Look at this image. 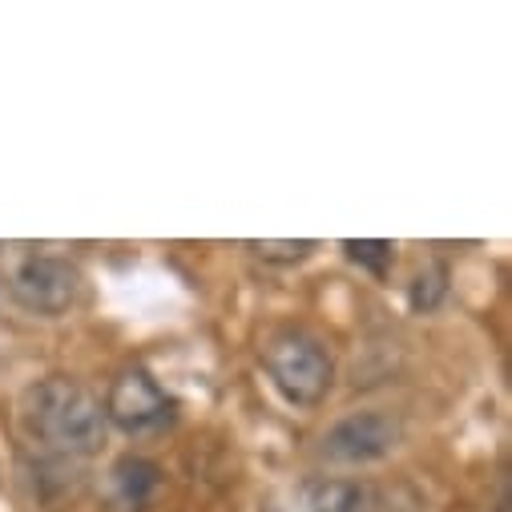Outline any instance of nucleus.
Wrapping results in <instances>:
<instances>
[{
    "label": "nucleus",
    "instance_id": "nucleus-1",
    "mask_svg": "<svg viewBox=\"0 0 512 512\" xmlns=\"http://www.w3.org/2000/svg\"><path fill=\"white\" fill-rule=\"evenodd\" d=\"M21 432L57 456H93L105 444V408L77 379L53 375L21 396Z\"/></svg>",
    "mask_w": 512,
    "mask_h": 512
},
{
    "label": "nucleus",
    "instance_id": "nucleus-2",
    "mask_svg": "<svg viewBox=\"0 0 512 512\" xmlns=\"http://www.w3.org/2000/svg\"><path fill=\"white\" fill-rule=\"evenodd\" d=\"M267 375L275 379V388L291 400V404H319L331 392V379H335V363L327 355V347L303 331H283L267 343L263 351Z\"/></svg>",
    "mask_w": 512,
    "mask_h": 512
},
{
    "label": "nucleus",
    "instance_id": "nucleus-3",
    "mask_svg": "<svg viewBox=\"0 0 512 512\" xmlns=\"http://www.w3.org/2000/svg\"><path fill=\"white\" fill-rule=\"evenodd\" d=\"M5 287L33 315H61L77 299V271L65 259H57V254L17 250L9 254Z\"/></svg>",
    "mask_w": 512,
    "mask_h": 512
},
{
    "label": "nucleus",
    "instance_id": "nucleus-4",
    "mask_svg": "<svg viewBox=\"0 0 512 512\" xmlns=\"http://www.w3.org/2000/svg\"><path fill=\"white\" fill-rule=\"evenodd\" d=\"M101 408H105V420H113L130 436H146V432H158L170 424V400L154 383V375H146L142 367L121 371L109 383V396Z\"/></svg>",
    "mask_w": 512,
    "mask_h": 512
},
{
    "label": "nucleus",
    "instance_id": "nucleus-5",
    "mask_svg": "<svg viewBox=\"0 0 512 512\" xmlns=\"http://www.w3.org/2000/svg\"><path fill=\"white\" fill-rule=\"evenodd\" d=\"M400 444V420L392 412H355L327 428L323 436V456L339 464H371L392 456Z\"/></svg>",
    "mask_w": 512,
    "mask_h": 512
},
{
    "label": "nucleus",
    "instance_id": "nucleus-6",
    "mask_svg": "<svg viewBox=\"0 0 512 512\" xmlns=\"http://www.w3.org/2000/svg\"><path fill=\"white\" fill-rule=\"evenodd\" d=\"M371 492L355 480H315L307 488V512H367Z\"/></svg>",
    "mask_w": 512,
    "mask_h": 512
},
{
    "label": "nucleus",
    "instance_id": "nucleus-7",
    "mask_svg": "<svg viewBox=\"0 0 512 512\" xmlns=\"http://www.w3.org/2000/svg\"><path fill=\"white\" fill-rule=\"evenodd\" d=\"M113 488H117V496L130 504V508H138V504H146V496L158 488V468L150 464V460H121L117 468H113Z\"/></svg>",
    "mask_w": 512,
    "mask_h": 512
},
{
    "label": "nucleus",
    "instance_id": "nucleus-8",
    "mask_svg": "<svg viewBox=\"0 0 512 512\" xmlns=\"http://www.w3.org/2000/svg\"><path fill=\"white\" fill-rule=\"evenodd\" d=\"M343 250H347V259H351V263H359V267L383 275V271L392 267V250H396V246H392L388 238H359V242L347 238Z\"/></svg>",
    "mask_w": 512,
    "mask_h": 512
},
{
    "label": "nucleus",
    "instance_id": "nucleus-9",
    "mask_svg": "<svg viewBox=\"0 0 512 512\" xmlns=\"http://www.w3.org/2000/svg\"><path fill=\"white\" fill-rule=\"evenodd\" d=\"M246 250H254L263 263H303L307 254L315 250V242L311 238H299V242H291V238H283V242H275V238H250Z\"/></svg>",
    "mask_w": 512,
    "mask_h": 512
},
{
    "label": "nucleus",
    "instance_id": "nucleus-10",
    "mask_svg": "<svg viewBox=\"0 0 512 512\" xmlns=\"http://www.w3.org/2000/svg\"><path fill=\"white\" fill-rule=\"evenodd\" d=\"M444 279H448L444 267H428L424 275H416V283H412V307L416 311H432L444 299V291H448Z\"/></svg>",
    "mask_w": 512,
    "mask_h": 512
},
{
    "label": "nucleus",
    "instance_id": "nucleus-11",
    "mask_svg": "<svg viewBox=\"0 0 512 512\" xmlns=\"http://www.w3.org/2000/svg\"><path fill=\"white\" fill-rule=\"evenodd\" d=\"M500 512H508V504H500Z\"/></svg>",
    "mask_w": 512,
    "mask_h": 512
},
{
    "label": "nucleus",
    "instance_id": "nucleus-12",
    "mask_svg": "<svg viewBox=\"0 0 512 512\" xmlns=\"http://www.w3.org/2000/svg\"><path fill=\"white\" fill-rule=\"evenodd\" d=\"M267 512H279V508H267Z\"/></svg>",
    "mask_w": 512,
    "mask_h": 512
}]
</instances>
